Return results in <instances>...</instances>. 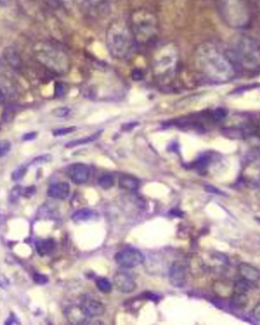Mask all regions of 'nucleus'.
Returning a JSON list of instances; mask_svg holds the SVG:
<instances>
[{"label": "nucleus", "instance_id": "nucleus-5", "mask_svg": "<svg viewBox=\"0 0 260 325\" xmlns=\"http://www.w3.org/2000/svg\"><path fill=\"white\" fill-rule=\"evenodd\" d=\"M178 52L175 46L165 45L154 59V73L162 82H168L174 77L178 65Z\"/></svg>", "mask_w": 260, "mask_h": 325}, {"label": "nucleus", "instance_id": "nucleus-18", "mask_svg": "<svg viewBox=\"0 0 260 325\" xmlns=\"http://www.w3.org/2000/svg\"><path fill=\"white\" fill-rule=\"evenodd\" d=\"M35 245H36L37 252L41 256H44V255L50 254L54 250L56 243L53 239H43V240L36 241Z\"/></svg>", "mask_w": 260, "mask_h": 325}, {"label": "nucleus", "instance_id": "nucleus-39", "mask_svg": "<svg viewBox=\"0 0 260 325\" xmlns=\"http://www.w3.org/2000/svg\"><path fill=\"white\" fill-rule=\"evenodd\" d=\"M10 5V0H0V8H7Z\"/></svg>", "mask_w": 260, "mask_h": 325}, {"label": "nucleus", "instance_id": "nucleus-19", "mask_svg": "<svg viewBox=\"0 0 260 325\" xmlns=\"http://www.w3.org/2000/svg\"><path fill=\"white\" fill-rule=\"evenodd\" d=\"M96 215V211L90 209V208H81L76 210L72 215L71 219L74 222H86L94 219Z\"/></svg>", "mask_w": 260, "mask_h": 325}, {"label": "nucleus", "instance_id": "nucleus-7", "mask_svg": "<svg viewBox=\"0 0 260 325\" xmlns=\"http://www.w3.org/2000/svg\"><path fill=\"white\" fill-rule=\"evenodd\" d=\"M35 56L46 68L57 73H65L69 69V59L66 54L53 46H39Z\"/></svg>", "mask_w": 260, "mask_h": 325}, {"label": "nucleus", "instance_id": "nucleus-32", "mask_svg": "<svg viewBox=\"0 0 260 325\" xmlns=\"http://www.w3.org/2000/svg\"><path fill=\"white\" fill-rule=\"evenodd\" d=\"M36 192V188L35 186H31V187H26V188H23V193L22 195L23 196H27V197H31L35 194Z\"/></svg>", "mask_w": 260, "mask_h": 325}, {"label": "nucleus", "instance_id": "nucleus-38", "mask_svg": "<svg viewBox=\"0 0 260 325\" xmlns=\"http://www.w3.org/2000/svg\"><path fill=\"white\" fill-rule=\"evenodd\" d=\"M6 103V95L3 91V89L0 88V105H4Z\"/></svg>", "mask_w": 260, "mask_h": 325}, {"label": "nucleus", "instance_id": "nucleus-11", "mask_svg": "<svg viewBox=\"0 0 260 325\" xmlns=\"http://www.w3.org/2000/svg\"><path fill=\"white\" fill-rule=\"evenodd\" d=\"M67 176L75 184H83L88 182L91 176V170L89 166L84 164H73L67 168Z\"/></svg>", "mask_w": 260, "mask_h": 325}, {"label": "nucleus", "instance_id": "nucleus-34", "mask_svg": "<svg viewBox=\"0 0 260 325\" xmlns=\"http://www.w3.org/2000/svg\"><path fill=\"white\" fill-rule=\"evenodd\" d=\"M6 324H20V321L17 319V317L14 314H12L11 317L6 322Z\"/></svg>", "mask_w": 260, "mask_h": 325}, {"label": "nucleus", "instance_id": "nucleus-2", "mask_svg": "<svg viewBox=\"0 0 260 325\" xmlns=\"http://www.w3.org/2000/svg\"><path fill=\"white\" fill-rule=\"evenodd\" d=\"M106 45L113 58L125 60L134 54L137 42L128 24L115 21L107 29Z\"/></svg>", "mask_w": 260, "mask_h": 325}, {"label": "nucleus", "instance_id": "nucleus-8", "mask_svg": "<svg viewBox=\"0 0 260 325\" xmlns=\"http://www.w3.org/2000/svg\"><path fill=\"white\" fill-rule=\"evenodd\" d=\"M115 260L123 268H135L145 261V256L138 249L127 248L119 251L115 255Z\"/></svg>", "mask_w": 260, "mask_h": 325}, {"label": "nucleus", "instance_id": "nucleus-10", "mask_svg": "<svg viewBox=\"0 0 260 325\" xmlns=\"http://www.w3.org/2000/svg\"><path fill=\"white\" fill-rule=\"evenodd\" d=\"M113 283L115 288L123 294L133 293L137 289L135 278L127 272H117L114 275Z\"/></svg>", "mask_w": 260, "mask_h": 325}, {"label": "nucleus", "instance_id": "nucleus-41", "mask_svg": "<svg viewBox=\"0 0 260 325\" xmlns=\"http://www.w3.org/2000/svg\"><path fill=\"white\" fill-rule=\"evenodd\" d=\"M259 196H260V191H259Z\"/></svg>", "mask_w": 260, "mask_h": 325}, {"label": "nucleus", "instance_id": "nucleus-6", "mask_svg": "<svg viewBox=\"0 0 260 325\" xmlns=\"http://www.w3.org/2000/svg\"><path fill=\"white\" fill-rule=\"evenodd\" d=\"M219 8L223 19L230 27L241 29L250 23V11L243 0H220Z\"/></svg>", "mask_w": 260, "mask_h": 325}, {"label": "nucleus", "instance_id": "nucleus-1", "mask_svg": "<svg viewBox=\"0 0 260 325\" xmlns=\"http://www.w3.org/2000/svg\"><path fill=\"white\" fill-rule=\"evenodd\" d=\"M193 64L200 74L214 82H226L236 74L235 65L227 52L211 42L197 46L193 53Z\"/></svg>", "mask_w": 260, "mask_h": 325}, {"label": "nucleus", "instance_id": "nucleus-25", "mask_svg": "<svg viewBox=\"0 0 260 325\" xmlns=\"http://www.w3.org/2000/svg\"><path fill=\"white\" fill-rule=\"evenodd\" d=\"M33 278H34V282L38 285H46L49 282L47 275L42 273H37V272L34 273Z\"/></svg>", "mask_w": 260, "mask_h": 325}, {"label": "nucleus", "instance_id": "nucleus-28", "mask_svg": "<svg viewBox=\"0 0 260 325\" xmlns=\"http://www.w3.org/2000/svg\"><path fill=\"white\" fill-rule=\"evenodd\" d=\"M73 130H75V127H74V126L66 127V128H59V129H55V130H53V135H54V136H61V135L68 134V133L72 132Z\"/></svg>", "mask_w": 260, "mask_h": 325}, {"label": "nucleus", "instance_id": "nucleus-35", "mask_svg": "<svg viewBox=\"0 0 260 325\" xmlns=\"http://www.w3.org/2000/svg\"><path fill=\"white\" fill-rule=\"evenodd\" d=\"M36 136H37V133L31 132V133H28V134L24 135L23 139H24V141H32V139H34Z\"/></svg>", "mask_w": 260, "mask_h": 325}, {"label": "nucleus", "instance_id": "nucleus-36", "mask_svg": "<svg viewBox=\"0 0 260 325\" xmlns=\"http://www.w3.org/2000/svg\"><path fill=\"white\" fill-rule=\"evenodd\" d=\"M56 95L57 96H62L63 95V86H61L60 83L56 84Z\"/></svg>", "mask_w": 260, "mask_h": 325}, {"label": "nucleus", "instance_id": "nucleus-22", "mask_svg": "<svg viewBox=\"0 0 260 325\" xmlns=\"http://www.w3.org/2000/svg\"><path fill=\"white\" fill-rule=\"evenodd\" d=\"M253 284L250 282L244 280V278H241V280L235 282L233 286V293H238V294H247L252 288Z\"/></svg>", "mask_w": 260, "mask_h": 325}, {"label": "nucleus", "instance_id": "nucleus-9", "mask_svg": "<svg viewBox=\"0 0 260 325\" xmlns=\"http://www.w3.org/2000/svg\"><path fill=\"white\" fill-rule=\"evenodd\" d=\"M169 281L175 288H183L187 283V273L185 266L177 261L174 262L169 269Z\"/></svg>", "mask_w": 260, "mask_h": 325}, {"label": "nucleus", "instance_id": "nucleus-17", "mask_svg": "<svg viewBox=\"0 0 260 325\" xmlns=\"http://www.w3.org/2000/svg\"><path fill=\"white\" fill-rule=\"evenodd\" d=\"M120 188L127 191H136L140 187V181L130 175H123L119 179Z\"/></svg>", "mask_w": 260, "mask_h": 325}, {"label": "nucleus", "instance_id": "nucleus-31", "mask_svg": "<svg viewBox=\"0 0 260 325\" xmlns=\"http://www.w3.org/2000/svg\"><path fill=\"white\" fill-rule=\"evenodd\" d=\"M10 286V280L3 273L0 272V288H8Z\"/></svg>", "mask_w": 260, "mask_h": 325}, {"label": "nucleus", "instance_id": "nucleus-33", "mask_svg": "<svg viewBox=\"0 0 260 325\" xmlns=\"http://www.w3.org/2000/svg\"><path fill=\"white\" fill-rule=\"evenodd\" d=\"M252 313H253L254 318H255L256 320L260 321V303H258V304L253 308Z\"/></svg>", "mask_w": 260, "mask_h": 325}, {"label": "nucleus", "instance_id": "nucleus-14", "mask_svg": "<svg viewBox=\"0 0 260 325\" xmlns=\"http://www.w3.org/2000/svg\"><path fill=\"white\" fill-rule=\"evenodd\" d=\"M4 59L5 61L14 69L19 70L23 67V58L17 48L13 46H8L4 50Z\"/></svg>", "mask_w": 260, "mask_h": 325}, {"label": "nucleus", "instance_id": "nucleus-16", "mask_svg": "<svg viewBox=\"0 0 260 325\" xmlns=\"http://www.w3.org/2000/svg\"><path fill=\"white\" fill-rule=\"evenodd\" d=\"M66 317L72 324H85L88 323L90 317L85 314L82 308L79 306H71L66 309Z\"/></svg>", "mask_w": 260, "mask_h": 325}, {"label": "nucleus", "instance_id": "nucleus-15", "mask_svg": "<svg viewBox=\"0 0 260 325\" xmlns=\"http://www.w3.org/2000/svg\"><path fill=\"white\" fill-rule=\"evenodd\" d=\"M70 193V186L66 182L52 184L47 190L48 196L56 199H66Z\"/></svg>", "mask_w": 260, "mask_h": 325}, {"label": "nucleus", "instance_id": "nucleus-29", "mask_svg": "<svg viewBox=\"0 0 260 325\" xmlns=\"http://www.w3.org/2000/svg\"><path fill=\"white\" fill-rule=\"evenodd\" d=\"M26 171L27 169L25 167H22V168H19L18 170H16L13 175H12V178L14 181H18V180H21L25 175H26Z\"/></svg>", "mask_w": 260, "mask_h": 325}, {"label": "nucleus", "instance_id": "nucleus-26", "mask_svg": "<svg viewBox=\"0 0 260 325\" xmlns=\"http://www.w3.org/2000/svg\"><path fill=\"white\" fill-rule=\"evenodd\" d=\"M12 148V144L9 141H0V157H5Z\"/></svg>", "mask_w": 260, "mask_h": 325}, {"label": "nucleus", "instance_id": "nucleus-30", "mask_svg": "<svg viewBox=\"0 0 260 325\" xmlns=\"http://www.w3.org/2000/svg\"><path fill=\"white\" fill-rule=\"evenodd\" d=\"M22 193H23V187H21V186L14 187V189L11 192V200L12 201L17 200L20 196H22Z\"/></svg>", "mask_w": 260, "mask_h": 325}, {"label": "nucleus", "instance_id": "nucleus-40", "mask_svg": "<svg viewBox=\"0 0 260 325\" xmlns=\"http://www.w3.org/2000/svg\"><path fill=\"white\" fill-rule=\"evenodd\" d=\"M75 2H76L77 4L82 5V4H85V3H89V0H75Z\"/></svg>", "mask_w": 260, "mask_h": 325}, {"label": "nucleus", "instance_id": "nucleus-20", "mask_svg": "<svg viewBox=\"0 0 260 325\" xmlns=\"http://www.w3.org/2000/svg\"><path fill=\"white\" fill-rule=\"evenodd\" d=\"M249 299L247 294H238L234 293L231 297V306L235 309H245L248 305Z\"/></svg>", "mask_w": 260, "mask_h": 325}, {"label": "nucleus", "instance_id": "nucleus-37", "mask_svg": "<svg viewBox=\"0 0 260 325\" xmlns=\"http://www.w3.org/2000/svg\"><path fill=\"white\" fill-rule=\"evenodd\" d=\"M5 72H6V66H5L4 60L0 58V76H2L3 74H5Z\"/></svg>", "mask_w": 260, "mask_h": 325}, {"label": "nucleus", "instance_id": "nucleus-23", "mask_svg": "<svg viewBox=\"0 0 260 325\" xmlns=\"http://www.w3.org/2000/svg\"><path fill=\"white\" fill-rule=\"evenodd\" d=\"M98 183H99V185L103 189L107 190V189H110V188H112L114 186L115 180H114V177L112 175L104 174L99 178Z\"/></svg>", "mask_w": 260, "mask_h": 325}, {"label": "nucleus", "instance_id": "nucleus-3", "mask_svg": "<svg viewBox=\"0 0 260 325\" xmlns=\"http://www.w3.org/2000/svg\"><path fill=\"white\" fill-rule=\"evenodd\" d=\"M234 63L247 71L260 69V43L249 36L237 37L227 52Z\"/></svg>", "mask_w": 260, "mask_h": 325}, {"label": "nucleus", "instance_id": "nucleus-21", "mask_svg": "<svg viewBox=\"0 0 260 325\" xmlns=\"http://www.w3.org/2000/svg\"><path fill=\"white\" fill-rule=\"evenodd\" d=\"M101 133H102V131H99V132H96V133L92 134L91 136H86V137H83V138L75 139V141H72V142H69L68 144H66L65 148L70 149V148H74V147H77V146H82V145L90 144V143L96 141V139H98L99 136L101 135Z\"/></svg>", "mask_w": 260, "mask_h": 325}, {"label": "nucleus", "instance_id": "nucleus-27", "mask_svg": "<svg viewBox=\"0 0 260 325\" xmlns=\"http://www.w3.org/2000/svg\"><path fill=\"white\" fill-rule=\"evenodd\" d=\"M69 113H70V110L67 107H59L53 110V115L56 117H66Z\"/></svg>", "mask_w": 260, "mask_h": 325}, {"label": "nucleus", "instance_id": "nucleus-24", "mask_svg": "<svg viewBox=\"0 0 260 325\" xmlns=\"http://www.w3.org/2000/svg\"><path fill=\"white\" fill-rule=\"evenodd\" d=\"M96 285H97V288L100 292L104 293V294H108L112 291V288H113V285L112 283L108 280V278H105V277H101V278H98L97 282H96Z\"/></svg>", "mask_w": 260, "mask_h": 325}, {"label": "nucleus", "instance_id": "nucleus-12", "mask_svg": "<svg viewBox=\"0 0 260 325\" xmlns=\"http://www.w3.org/2000/svg\"><path fill=\"white\" fill-rule=\"evenodd\" d=\"M80 307L90 318L100 317L104 315L106 308L103 303L98 300H95L91 297H83L80 302Z\"/></svg>", "mask_w": 260, "mask_h": 325}, {"label": "nucleus", "instance_id": "nucleus-13", "mask_svg": "<svg viewBox=\"0 0 260 325\" xmlns=\"http://www.w3.org/2000/svg\"><path fill=\"white\" fill-rule=\"evenodd\" d=\"M238 271L242 278L253 285H256L260 281V270L249 263H240L238 265Z\"/></svg>", "mask_w": 260, "mask_h": 325}, {"label": "nucleus", "instance_id": "nucleus-4", "mask_svg": "<svg viewBox=\"0 0 260 325\" xmlns=\"http://www.w3.org/2000/svg\"><path fill=\"white\" fill-rule=\"evenodd\" d=\"M128 25L139 45H150L158 38L159 22L156 15L149 10L139 9L133 12Z\"/></svg>", "mask_w": 260, "mask_h": 325}]
</instances>
